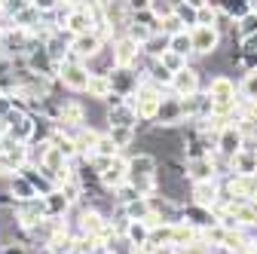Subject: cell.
<instances>
[{
  "mask_svg": "<svg viewBox=\"0 0 257 254\" xmlns=\"http://www.w3.org/2000/svg\"><path fill=\"white\" fill-rule=\"evenodd\" d=\"M55 83L64 86L68 92H86V83H89V71L83 61L77 58H64L58 65V74H55Z\"/></svg>",
  "mask_w": 257,
  "mask_h": 254,
  "instance_id": "1",
  "label": "cell"
},
{
  "mask_svg": "<svg viewBox=\"0 0 257 254\" xmlns=\"http://www.w3.org/2000/svg\"><path fill=\"white\" fill-rule=\"evenodd\" d=\"M10 217H13V224H16V230H19V233H22V230H28V227H34V224H40V220L46 217L43 196H34V199L16 202V205H13V211H10Z\"/></svg>",
  "mask_w": 257,
  "mask_h": 254,
  "instance_id": "2",
  "label": "cell"
},
{
  "mask_svg": "<svg viewBox=\"0 0 257 254\" xmlns=\"http://www.w3.org/2000/svg\"><path fill=\"white\" fill-rule=\"evenodd\" d=\"M25 68L31 71V74H37V77H46V80H55V74H58V65L49 58V52L43 49V43H37L34 49H31L25 58Z\"/></svg>",
  "mask_w": 257,
  "mask_h": 254,
  "instance_id": "3",
  "label": "cell"
},
{
  "mask_svg": "<svg viewBox=\"0 0 257 254\" xmlns=\"http://www.w3.org/2000/svg\"><path fill=\"white\" fill-rule=\"evenodd\" d=\"M169 92L178 95V98H187V95H196L202 92V80L193 68H181L178 74H172V83H169Z\"/></svg>",
  "mask_w": 257,
  "mask_h": 254,
  "instance_id": "4",
  "label": "cell"
},
{
  "mask_svg": "<svg viewBox=\"0 0 257 254\" xmlns=\"http://www.w3.org/2000/svg\"><path fill=\"white\" fill-rule=\"evenodd\" d=\"M107 80H110L113 95H119V98H132L135 89H138V74H135V68H119V65H116V68L107 74Z\"/></svg>",
  "mask_w": 257,
  "mask_h": 254,
  "instance_id": "5",
  "label": "cell"
},
{
  "mask_svg": "<svg viewBox=\"0 0 257 254\" xmlns=\"http://www.w3.org/2000/svg\"><path fill=\"white\" fill-rule=\"evenodd\" d=\"M190 43H193V52H199V55H211L220 43V34H217V28L211 25H196V31L190 34Z\"/></svg>",
  "mask_w": 257,
  "mask_h": 254,
  "instance_id": "6",
  "label": "cell"
},
{
  "mask_svg": "<svg viewBox=\"0 0 257 254\" xmlns=\"http://www.w3.org/2000/svg\"><path fill=\"white\" fill-rule=\"evenodd\" d=\"M125 181H128V166H125L122 153H119L116 160H113V163H110V166H107V169L98 175V184L107 190V193H113V190H116V187H122Z\"/></svg>",
  "mask_w": 257,
  "mask_h": 254,
  "instance_id": "7",
  "label": "cell"
},
{
  "mask_svg": "<svg viewBox=\"0 0 257 254\" xmlns=\"http://www.w3.org/2000/svg\"><path fill=\"white\" fill-rule=\"evenodd\" d=\"M190 199L202 205V208H214L217 205V178L211 181H190Z\"/></svg>",
  "mask_w": 257,
  "mask_h": 254,
  "instance_id": "8",
  "label": "cell"
},
{
  "mask_svg": "<svg viewBox=\"0 0 257 254\" xmlns=\"http://www.w3.org/2000/svg\"><path fill=\"white\" fill-rule=\"evenodd\" d=\"M107 125H128V129H138V113H135V104L132 101H119L113 107H107Z\"/></svg>",
  "mask_w": 257,
  "mask_h": 254,
  "instance_id": "9",
  "label": "cell"
},
{
  "mask_svg": "<svg viewBox=\"0 0 257 254\" xmlns=\"http://www.w3.org/2000/svg\"><path fill=\"white\" fill-rule=\"evenodd\" d=\"M4 190L16 199V202H25V199H34L37 196V190L31 187V181L22 175V172H16V175H10V178H4Z\"/></svg>",
  "mask_w": 257,
  "mask_h": 254,
  "instance_id": "10",
  "label": "cell"
},
{
  "mask_svg": "<svg viewBox=\"0 0 257 254\" xmlns=\"http://www.w3.org/2000/svg\"><path fill=\"white\" fill-rule=\"evenodd\" d=\"M43 208H46V217H68L71 202L64 199V193L55 187L52 193H46V196H43Z\"/></svg>",
  "mask_w": 257,
  "mask_h": 254,
  "instance_id": "11",
  "label": "cell"
},
{
  "mask_svg": "<svg viewBox=\"0 0 257 254\" xmlns=\"http://www.w3.org/2000/svg\"><path fill=\"white\" fill-rule=\"evenodd\" d=\"M86 95H89V98H95V101H104L107 95H113L107 74H89V83H86Z\"/></svg>",
  "mask_w": 257,
  "mask_h": 254,
  "instance_id": "12",
  "label": "cell"
},
{
  "mask_svg": "<svg viewBox=\"0 0 257 254\" xmlns=\"http://www.w3.org/2000/svg\"><path fill=\"white\" fill-rule=\"evenodd\" d=\"M122 236H125L128 242H132V245H135V251H138V248H144V245H147L150 224H147V220H128L125 230H122Z\"/></svg>",
  "mask_w": 257,
  "mask_h": 254,
  "instance_id": "13",
  "label": "cell"
},
{
  "mask_svg": "<svg viewBox=\"0 0 257 254\" xmlns=\"http://www.w3.org/2000/svg\"><path fill=\"white\" fill-rule=\"evenodd\" d=\"M107 135H110V141L116 144L119 153H122L125 147H132L135 138H138V132H135V129H128V125H107Z\"/></svg>",
  "mask_w": 257,
  "mask_h": 254,
  "instance_id": "14",
  "label": "cell"
},
{
  "mask_svg": "<svg viewBox=\"0 0 257 254\" xmlns=\"http://www.w3.org/2000/svg\"><path fill=\"white\" fill-rule=\"evenodd\" d=\"M169 49L178 52V55H184V58L193 52V43H190V34H187V31H181V34H169Z\"/></svg>",
  "mask_w": 257,
  "mask_h": 254,
  "instance_id": "15",
  "label": "cell"
},
{
  "mask_svg": "<svg viewBox=\"0 0 257 254\" xmlns=\"http://www.w3.org/2000/svg\"><path fill=\"white\" fill-rule=\"evenodd\" d=\"M220 7H223V16H230V19H236V16L242 19L245 13H251V4H248V0H223Z\"/></svg>",
  "mask_w": 257,
  "mask_h": 254,
  "instance_id": "16",
  "label": "cell"
},
{
  "mask_svg": "<svg viewBox=\"0 0 257 254\" xmlns=\"http://www.w3.org/2000/svg\"><path fill=\"white\" fill-rule=\"evenodd\" d=\"M248 34H257V13H245L239 19V37H248Z\"/></svg>",
  "mask_w": 257,
  "mask_h": 254,
  "instance_id": "17",
  "label": "cell"
},
{
  "mask_svg": "<svg viewBox=\"0 0 257 254\" xmlns=\"http://www.w3.org/2000/svg\"><path fill=\"white\" fill-rule=\"evenodd\" d=\"M242 95H245V98L248 101H257V71H248V77L242 80Z\"/></svg>",
  "mask_w": 257,
  "mask_h": 254,
  "instance_id": "18",
  "label": "cell"
},
{
  "mask_svg": "<svg viewBox=\"0 0 257 254\" xmlns=\"http://www.w3.org/2000/svg\"><path fill=\"white\" fill-rule=\"evenodd\" d=\"M0 254H31V248H28V242H22L16 236V239H10V242L0 245Z\"/></svg>",
  "mask_w": 257,
  "mask_h": 254,
  "instance_id": "19",
  "label": "cell"
},
{
  "mask_svg": "<svg viewBox=\"0 0 257 254\" xmlns=\"http://www.w3.org/2000/svg\"><path fill=\"white\" fill-rule=\"evenodd\" d=\"M61 4V0H31V7H37L40 13H49V10H55Z\"/></svg>",
  "mask_w": 257,
  "mask_h": 254,
  "instance_id": "20",
  "label": "cell"
},
{
  "mask_svg": "<svg viewBox=\"0 0 257 254\" xmlns=\"http://www.w3.org/2000/svg\"><path fill=\"white\" fill-rule=\"evenodd\" d=\"M10 110H13V98H10V95H4V92H0V119H4Z\"/></svg>",
  "mask_w": 257,
  "mask_h": 254,
  "instance_id": "21",
  "label": "cell"
},
{
  "mask_svg": "<svg viewBox=\"0 0 257 254\" xmlns=\"http://www.w3.org/2000/svg\"><path fill=\"white\" fill-rule=\"evenodd\" d=\"M0 10H4V0H0Z\"/></svg>",
  "mask_w": 257,
  "mask_h": 254,
  "instance_id": "22",
  "label": "cell"
}]
</instances>
